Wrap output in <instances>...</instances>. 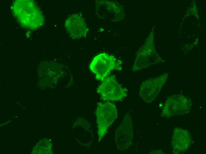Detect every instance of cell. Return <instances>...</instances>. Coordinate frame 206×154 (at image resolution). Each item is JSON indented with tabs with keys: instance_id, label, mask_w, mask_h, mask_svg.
<instances>
[{
	"instance_id": "1",
	"label": "cell",
	"mask_w": 206,
	"mask_h": 154,
	"mask_svg": "<svg viewBox=\"0 0 206 154\" xmlns=\"http://www.w3.org/2000/svg\"><path fill=\"white\" fill-rule=\"evenodd\" d=\"M12 10L18 22L25 28L36 30L44 23V15L34 1L16 0L13 3Z\"/></svg>"
},
{
	"instance_id": "10",
	"label": "cell",
	"mask_w": 206,
	"mask_h": 154,
	"mask_svg": "<svg viewBox=\"0 0 206 154\" xmlns=\"http://www.w3.org/2000/svg\"><path fill=\"white\" fill-rule=\"evenodd\" d=\"M64 26L69 36L73 39L86 37L89 30L84 18L81 13L70 15L65 20Z\"/></svg>"
},
{
	"instance_id": "6",
	"label": "cell",
	"mask_w": 206,
	"mask_h": 154,
	"mask_svg": "<svg viewBox=\"0 0 206 154\" xmlns=\"http://www.w3.org/2000/svg\"><path fill=\"white\" fill-rule=\"evenodd\" d=\"M96 11L100 18L113 22H118L123 20L125 13L123 5L113 1L96 0Z\"/></svg>"
},
{
	"instance_id": "8",
	"label": "cell",
	"mask_w": 206,
	"mask_h": 154,
	"mask_svg": "<svg viewBox=\"0 0 206 154\" xmlns=\"http://www.w3.org/2000/svg\"><path fill=\"white\" fill-rule=\"evenodd\" d=\"M191 100L183 95L174 94L168 97L165 103L161 116L170 117L189 113L191 110Z\"/></svg>"
},
{
	"instance_id": "3",
	"label": "cell",
	"mask_w": 206,
	"mask_h": 154,
	"mask_svg": "<svg viewBox=\"0 0 206 154\" xmlns=\"http://www.w3.org/2000/svg\"><path fill=\"white\" fill-rule=\"evenodd\" d=\"M122 61L115 56L106 53L96 55L91 62L89 68L95 74V78L102 81L114 70L122 69Z\"/></svg>"
},
{
	"instance_id": "12",
	"label": "cell",
	"mask_w": 206,
	"mask_h": 154,
	"mask_svg": "<svg viewBox=\"0 0 206 154\" xmlns=\"http://www.w3.org/2000/svg\"><path fill=\"white\" fill-rule=\"evenodd\" d=\"M52 142L47 138H44L39 141L33 148L32 154L52 153Z\"/></svg>"
},
{
	"instance_id": "2",
	"label": "cell",
	"mask_w": 206,
	"mask_h": 154,
	"mask_svg": "<svg viewBox=\"0 0 206 154\" xmlns=\"http://www.w3.org/2000/svg\"><path fill=\"white\" fill-rule=\"evenodd\" d=\"M95 113L98 141L100 142L117 118L118 111L115 105L110 102H99L97 103Z\"/></svg>"
},
{
	"instance_id": "11",
	"label": "cell",
	"mask_w": 206,
	"mask_h": 154,
	"mask_svg": "<svg viewBox=\"0 0 206 154\" xmlns=\"http://www.w3.org/2000/svg\"><path fill=\"white\" fill-rule=\"evenodd\" d=\"M192 143V137L189 131L179 127L174 129L171 145L174 153L178 154L185 152L190 147Z\"/></svg>"
},
{
	"instance_id": "4",
	"label": "cell",
	"mask_w": 206,
	"mask_h": 154,
	"mask_svg": "<svg viewBox=\"0 0 206 154\" xmlns=\"http://www.w3.org/2000/svg\"><path fill=\"white\" fill-rule=\"evenodd\" d=\"M152 33L146 39L144 44L139 49L132 68L135 72L147 68L153 64L163 61L154 47Z\"/></svg>"
},
{
	"instance_id": "5",
	"label": "cell",
	"mask_w": 206,
	"mask_h": 154,
	"mask_svg": "<svg viewBox=\"0 0 206 154\" xmlns=\"http://www.w3.org/2000/svg\"><path fill=\"white\" fill-rule=\"evenodd\" d=\"M128 90L117 81L115 75L104 78L96 89V91L104 100L122 101L128 95Z\"/></svg>"
},
{
	"instance_id": "7",
	"label": "cell",
	"mask_w": 206,
	"mask_h": 154,
	"mask_svg": "<svg viewBox=\"0 0 206 154\" xmlns=\"http://www.w3.org/2000/svg\"><path fill=\"white\" fill-rule=\"evenodd\" d=\"M168 76L167 73L155 77L150 78L140 85L139 95L146 103H150L157 97L162 88L166 82Z\"/></svg>"
},
{
	"instance_id": "9",
	"label": "cell",
	"mask_w": 206,
	"mask_h": 154,
	"mask_svg": "<svg viewBox=\"0 0 206 154\" xmlns=\"http://www.w3.org/2000/svg\"><path fill=\"white\" fill-rule=\"evenodd\" d=\"M133 137L132 118L130 115L127 113L115 131V139L118 150L125 151L128 149L132 144Z\"/></svg>"
}]
</instances>
